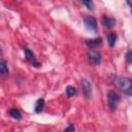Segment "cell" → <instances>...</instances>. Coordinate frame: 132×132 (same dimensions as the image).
Here are the masks:
<instances>
[{"label":"cell","instance_id":"4","mask_svg":"<svg viewBox=\"0 0 132 132\" xmlns=\"http://www.w3.org/2000/svg\"><path fill=\"white\" fill-rule=\"evenodd\" d=\"M84 23H85V26L88 30L90 31H97V21L93 18V16H89V15H86L84 18Z\"/></svg>","mask_w":132,"mask_h":132},{"label":"cell","instance_id":"11","mask_svg":"<svg viewBox=\"0 0 132 132\" xmlns=\"http://www.w3.org/2000/svg\"><path fill=\"white\" fill-rule=\"evenodd\" d=\"M117 38H118V36H117V34H116L114 32H110V33L107 35V41H108V44H109L111 47L116 44Z\"/></svg>","mask_w":132,"mask_h":132},{"label":"cell","instance_id":"8","mask_svg":"<svg viewBox=\"0 0 132 132\" xmlns=\"http://www.w3.org/2000/svg\"><path fill=\"white\" fill-rule=\"evenodd\" d=\"M102 24H103L104 27H106V28H112V27L114 26V24H116V20L112 19V18H109V16L104 15V16L102 18Z\"/></svg>","mask_w":132,"mask_h":132},{"label":"cell","instance_id":"12","mask_svg":"<svg viewBox=\"0 0 132 132\" xmlns=\"http://www.w3.org/2000/svg\"><path fill=\"white\" fill-rule=\"evenodd\" d=\"M9 116H10L11 118L15 119V120H21V119H22V113H21V111H20L19 109H16V108H11V109H9Z\"/></svg>","mask_w":132,"mask_h":132},{"label":"cell","instance_id":"10","mask_svg":"<svg viewBox=\"0 0 132 132\" xmlns=\"http://www.w3.org/2000/svg\"><path fill=\"white\" fill-rule=\"evenodd\" d=\"M0 73H1L3 76H6V75L9 73L7 64H6V62H5L4 60H1V62H0Z\"/></svg>","mask_w":132,"mask_h":132},{"label":"cell","instance_id":"13","mask_svg":"<svg viewBox=\"0 0 132 132\" xmlns=\"http://www.w3.org/2000/svg\"><path fill=\"white\" fill-rule=\"evenodd\" d=\"M65 92H66V95H67L68 97H72V96L76 95V89H75L74 87H71V86H68V87L66 88Z\"/></svg>","mask_w":132,"mask_h":132},{"label":"cell","instance_id":"17","mask_svg":"<svg viewBox=\"0 0 132 132\" xmlns=\"http://www.w3.org/2000/svg\"><path fill=\"white\" fill-rule=\"evenodd\" d=\"M128 3H129V4H131V5H132V2H128Z\"/></svg>","mask_w":132,"mask_h":132},{"label":"cell","instance_id":"6","mask_svg":"<svg viewBox=\"0 0 132 132\" xmlns=\"http://www.w3.org/2000/svg\"><path fill=\"white\" fill-rule=\"evenodd\" d=\"M81 89H82V93L86 98H90L92 96V86L88 79L86 78L81 79Z\"/></svg>","mask_w":132,"mask_h":132},{"label":"cell","instance_id":"5","mask_svg":"<svg viewBox=\"0 0 132 132\" xmlns=\"http://www.w3.org/2000/svg\"><path fill=\"white\" fill-rule=\"evenodd\" d=\"M24 53H25L26 60H27L28 62H30L32 66H34V67H39V66H40V63L36 60L34 54H33L28 47H25V48H24Z\"/></svg>","mask_w":132,"mask_h":132},{"label":"cell","instance_id":"14","mask_svg":"<svg viewBox=\"0 0 132 132\" xmlns=\"http://www.w3.org/2000/svg\"><path fill=\"white\" fill-rule=\"evenodd\" d=\"M82 4L86 5L88 7V9H90V10L94 9V3L92 1H82Z\"/></svg>","mask_w":132,"mask_h":132},{"label":"cell","instance_id":"2","mask_svg":"<svg viewBox=\"0 0 132 132\" xmlns=\"http://www.w3.org/2000/svg\"><path fill=\"white\" fill-rule=\"evenodd\" d=\"M120 101H121V96L117 92L109 91L107 93V103H108V106L110 107L111 110H114L118 107Z\"/></svg>","mask_w":132,"mask_h":132},{"label":"cell","instance_id":"7","mask_svg":"<svg viewBox=\"0 0 132 132\" xmlns=\"http://www.w3.org/2000/svg\"><path fill=\"white\" fill-rule=\"evenodd\" d=\"M86 44L90 50L97 48L102 44V38L101 37H96V38L88 39V40H86Z\"/></svg>","mask_w":132,"mask_h":132},{"label":"cell","instance_id":"9","mask_svg":"<svg viewBox=\"0 0 132 132\" xmlns=\"http://www.w3.org/2000/svg\"><path fill=\"white\" fill-rule=\"evenodd\" d=\"M43 107H44V100H43V98H39L35 103L34 110L36 112H41L43 110Z\"/></svg>","mask_w":132,"mask_h":132},{"label":"cell","instance_id":"15","mask_svg":"<svg viewBox=\"0 0 132 132\" xmlns=\"http://www.w3.org/2000/svg\"><path fill=\"white\" fill-rule=\"evenodd\" d=\"M126 61L127 63H132V50H130L127 54H126Z\"/></svg>","mask_w":132,"mask_h":132},{"label":"cell","instance_id":"1","mask_svg":"<svg viewBox=\"0 0 132 132\" xmlns=\"http://www.w3.org/2000/svg\"><path fill=\"white\" fill-rule=\"evenodd\" d=\"M114 85L118 89L123 91L128 96H132V79L128 77H117Z\"/></svg>","mask_w":132,"mask_h":132},{"label":"cell","instance_id":"16","mask_svg":"<svg viewBox=\"0 0 132 132\" xmlns=\"http://www.w3.org/2000/svg\"><path fill=\"white\" fill-rule=\"evenodd\" d=\"M74 130H75V128H74V126L72 125V124H68V126L65 128V132H74Z\"/></svg>","mask_w":132,"mask_h":132},{"label":"cell","instance_id":"3","mask_svg":"<svg viewBox=\"0 0 132 132\" xmlns=\"http://www.w3.org/2000/svg\"><path fill=\"white\" fill-rule=\"evenodd\" d=\"M88 59L90 61L91 64L93 65H99L102 61V58H101V54L97 51H93V50H90L88 52Z\"/></svg>","mask_w":132,"mask_h":132}]
</instances>
